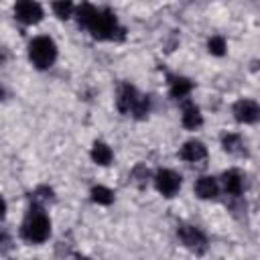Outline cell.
<instances>
[{"label":"cell","instance_id":"cb8c5ba5","mask_svg":"<svg viewBox=\"0 0 260 260\" xmlns=\"http://www.w3.org/2000/svg\"><path fill=\"white\" fill-rule=\"evenodd\" d=\"M77 260H87V258H77Z\"/></svg>","mask_w":260,"mask_h":260},{"label":"cell","instance_id":"6da1fadb","mask_svg":"<svg viewBox=\"0 0 260 260\" xmlns=\"http://www.w3.org/2000/svg\"><path fill=\"white\" fill-rule=\"evenodd\" d=\"M77 10V22L81 28L89 30L93 39L100 41H122L124 26H120L116 14L110 8H98L93 4H81Z\"/></svg>","mask_w":260,"mask_h":260},{"label":"cell","instance_id":"7c38bea8","mask_svg":"<svg viewBox=\"0 0 260 260\" xmlns=\"http://www.w3.org/2000/svg\"><path fill=\"white\" fill-rule=\"evenodd\" d=\"M191 89H193L191 79H187V77H183V75H173V77H169V93H171V98H175V100H185V98L191 93Z\"/></svg>","mask_w":260,"mask_h":260},{"label":"cell","instance_id":"7402d4cb","mask_svg":"<svg viewBox=\"0 0 260 260\" xmlns=\"http://www.w3.org/2000/svg\"><path fill=\"white\" fill-rule=\"evenodd\" d=\"M6 215V201L2 199V195H0V219Z\"/></svg>","mask_w":260,"mask_h":260},{"label":"cell","instance_id":"8fae6325","mask_svg":"<svg viewBox=\"0 0 260 260\" xmlns=\"http://www.w3.org/2000/svg\"><path fill=\"white\" fill-rule=\"evenodd\" d=\"M195 193L199 199H215L219 195V183L215 177H199L195 183Z\"/></svg>","mask_w":260,"mask_h":260},{"label":"cell","instance_id":"2e32d148","mask_svg":"<svg viewBox=\"0 0 260 260\" xmlns=\"http://www.w3.org/2000/svg\"><path fill=\"white\" fill-rule=\"evenodd\" d=\"M89 195H91V201L98 203V205H110V203L114 201V191L108 189V187H104V185L91 187Z\"/></svg>","mask_w":260,"mask_h":260},{"label":"cell","instance_id":"52a82bcc","mask_svg":"<svg viewBox=\"0 0 260 260\" xmlns=\"http://www.w3.org/2000/svg\"><path fill=\"white\" fill-rule=\"evenodd\" d=\"M14 16L24 22V24H37L41 18H43V6L39 2H32V0H22V2H16L14 6Z\"/></svg>","mask_w":260,"mask_h":260},{"label":"cell","instance_id":"5b68a950","mask_svg":"<svg viewBox=\"0 0 260 260\" xmlns=\"http://www.w3.org/2000/svg\"><path fill=\"white\" fill-rule=\"evenodd\" d=\"M177 238L193 254H205V250H207V236L197 225H189V223L179 225L177 228Z\"/></svg>","mask_w":260,"mask_h":260},{"label":"cell","instance_id":"4fadbf2b","mask_svg":"<svg viewBox=\"0 0 260 260\" xmlns=\"http://www.w3.org/2000/svg\"><path fill=\"white\" fill-rule=\"evenodd\" d=\"M181 122L187 130H197L203 124V116L199 112V108L193 102H185L183 104V114H181Z\"/></svg>","mask_w":260,"mask_h":260},{"label":"cell","instance_id":"603a6c76","mask_svg":"<svg viewBox=\"0 0 260 260\" xmlns=\"http://www.w3.org/2000/svg\"><path fill=\"white\" fill-rule=\"evenodd\" d=\"M4 95H6V91H4V87L0 85V100H4Z\"/></svg>","mask_w":260,"mask_h":260},{"label":"cell","instance_id":"5bb4252c","mask_svg":"<svg viewBox=\"0 0 260 260\" xmlns=\"http://www.w3.org/2000/svg\"><path fill=\"white\" fill-rule=\"evenodd\" d=\"M91 160L95 162V165H102V167H106V165H110L112 162V158H114V152H112V148L106 144V142H102V140H95L93 142V146H91Z\"/></svg>","mask_w":260,"mask_h":260},{"label":"cell","instance_id":"30bf717a","mask_svg":"<svg viewBox=\"0 0 260 260\" xmlns=\"http://www.w3.org/2000/svg\"><path fill=\"white\" fill-rule=\"evenodd\" d=\"M179 156H181L183 160H187V162H201V160H205V156H207V148H205V144L199 142V140H187V142L181 146Z\"/></svg>","mask_w":260,"mask_h":260},{"label":"cell","instance_id":"e0dca14e","mask_svg":"<svg viewBox=\"0 0 260 260\" xmlns=\"http://www.w3.org/2000/svg\"><path fill=\"white\" fill-rule=\"evenodd\" d=\"M53 199V189L51 187H37L32 193H30V201H32V205H39V207H43V203H47V201H51Z\"/></svg>","mask_w":260,"mask_h":260},{"label":"cell","instance_id":"7a4b0ae2","mask_svg":"<svg viewBox=\"0 0 260 260\" xmlns=\"http://www.w3.org/2000/svg\"><path fill=\"white\" fill-rule=\"evenodd\" d=\"M20 236H22V240H26L30 244H43L45 240H49L51 221H49V215L43 211V207L30 205V209L20 225Z\"/></svg>","mask_w":260,"mask_h":260},{"label":"cell","instance_id":"ac0fdd59","mask_svg":"<svg viewBox=\"0 0 260 260\" xmlns=\"http://www.w3.org/2000/svg\"><path fill=\"white\" fill-rule=\"evenodd\" d=\"M207 49H209V53H211V55L221 57V55L225 53V49H228L225 39H223V37H219V35H213V37L207 41Z\"/></svg>","mask_w":260,"mask_h":260},{"label":"cell","instance_id":"44dd1931","mask_svg":"<svg viewBox=\"0 0 260 260\" xmlns=\"http://www.w3.org/2000/svg\"><path fill=\"white\" fill-rule=\"evenodd\" d=\"M10 248H12V240H10V234H8L6 230H2V228H0V254L8 252Z\"/></svg>","mask_w":260,"mask_h":260},{"label":"cell","instance_id":"9a60e30c","mask_svg":"<svg viewBox=\"0 0 260 260\" xmlns=\"http://www.w3.org/2000/svg\"><path fill=\"white\" fill-rule=\"evenodd\" d=\"M221 146H223V150L230 152V154H246V144H244V140H242L240 134H234V132L223 134Z\"/></svg>","mask_w":260,"mask_h":260},{"label":"cell","instance_id":"3957f363","mask_svg":"<svg viewBox=\"0 0 260 260\" xmlns=\"http://www.w3.org/2000/svg\"><path fill=\"white\" fill-rule=\"evenodd\" d=\"M116 104H118V110H120L122 114H128V116L132 114V116L138 118V120L146 118V114L150 112V98L138 93L136 87L130 85V83H122V85H120Z\"/></svg>","mask_w":260,"mask_h":260},{"label":"cell","instance_id":"ba28073f","mask_svg":"<svg viewBox=\"0 0 260 260\" xmlns=\"http://www.w3.org/2000/svg\"><path fill=\"white\" fill-rule=\"evenodd\" d=\"M232 112H234V118L242 124H254L260 116V108L254 100H238L234 104Z\"/></svg>","mask_w":260,"mask_h":260},{"label":"cell","instance_id":"ffe728a7","mask_svg":"<svg viewBox=\"0 0 260 260\" xmlns=\"http://www.w3.org/2000/svg\"><path fill=\"white\" fill-rule=\"evenodd\" d=\"M132 177L136 179V183L142 187L144 185V181H146V177H148V169L144 167V165H138L134 171H132Z\"/></svg>","mask_w":260,"mask_h":260},{"label":"cell","instance_id":"277c9868","mask_svg":"<svg viewBox=\"0 0 260 260\" xmlns=\"http://www.w3.org/2000/svg\"><path fill=\"white\" fill-rule=\"evenodd\" d=\"M28 59L37 69H49L57 59V45L51 37H35L28 43Z\"/></svg>","mask_w":260,"mask_h":260},{"label":"cell","instance_id":"9c48e42d","mask_svg":"<svg viewBox=\"0 0 260 260\" xmlns=\"http://www.w3.org/2000/svg\"><path fill=\"white\" fill-rule=\"evenodd\" d=\"M221 185H223L228 195L240 197L244 193V175L238 169H230V171H225L221 175Z\"/></svg>","mask_w":260,"mask_h":260},{"label":"cell","instance_id":"d6986e66","mask_svg":"<svg viewBox=\"0 0 260 260\" xmlns=\"http://www.w3.org/2000/svg\"><path fill=\"white\" fill-rule=\"evenodd\" d=\"M75 6L71 2H53V12L59 16V18H69L73 14Z\"/></svg>","mask_w":260,"mask_h":260},{"label":"cell","instance_id":"8992f818","mask_svg":"<svg viewBox=\"0 0 260 260\" xmlns=\"http://www.w3.org/2000/svg\"><path fill=\"white\" fill-rule=\"evenodd\" d=\"M154 187L165 197H175L181 189V175L171 169H158L154 175Z\"/></svg>","mask_w":260,"mask_h":260}]
</instances>
